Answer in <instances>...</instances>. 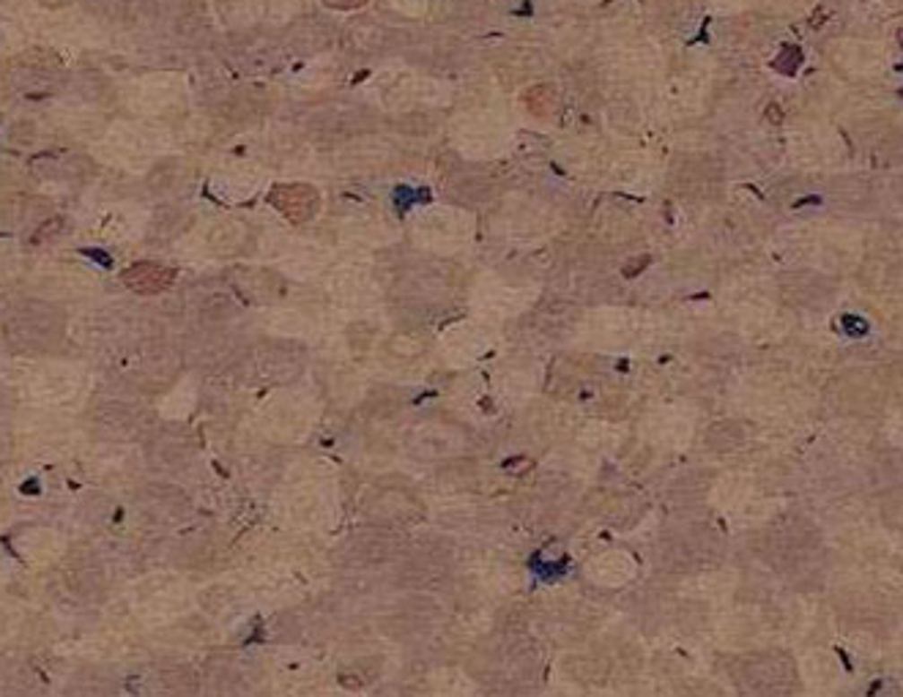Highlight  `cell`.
I'll list each match as a JSON object with an SVG mask.
<instances>
[{
    "instance_id": "obj_2",
    "label": "cell",
    "mask_w": 903,
    "mask_h": 697,
    "mask_svg": "<svg viewBox=\"0 0 903 697\" xmlns=\"http://www.w3.org/2000/svg\"><path fill=\"white\" fill-rule=\"evenodd\" d=\"M272 205L280 208L291 222H307L315 217L321 200H317L315 189L299 184V186H277L272 192Z\"/></svg>"
},
{
    "instance_id": "obj_1",
    "label": "cell",
    "mask_w": 903,
    "mask_h": 697,
    "mask_svg": "<svg viewBox=\"0 0 903 697\" xmlns=\"http://www.w3.org/2000/svg\"><path fill=\"white\" fill-rule=\"evenodd\" d=\"M6 337L25 353L49 350L64 337V314L47 304H22L6 320Z\"/></svg>"
},
{
    "instance_id": "obj_4",
    "label": "cell",
    "mask_w": 903,
    "mask_h": 697,
    "mask_svg": "<svg viewBox=\"0 0 903 697\" xmlns=\"http://www.w3.org/2000/svg\"><path fill=\"white\" fill-rule=\"evenodd\" d=\"M326 4H332V6H340V9H351V6H359L361 0H326Z\"/></svg>"
},
{
    "instance_id": "obj_3",
    "label": "cell",
    "mask_w": 903,
    "mask_h": 697,
    "mask_svg": "<svg viewBox=\"0 0 903 697\" xmlns=\"http://www.w3.org/2000/svg\"><path fill=\"white\" fill-rule=\"evenodd\" d=\"M121 280L129 290L151 296V293L168 290L176 280V271L162 262H135L132 268H126Z\"/></svg>"
}]
</instances>
